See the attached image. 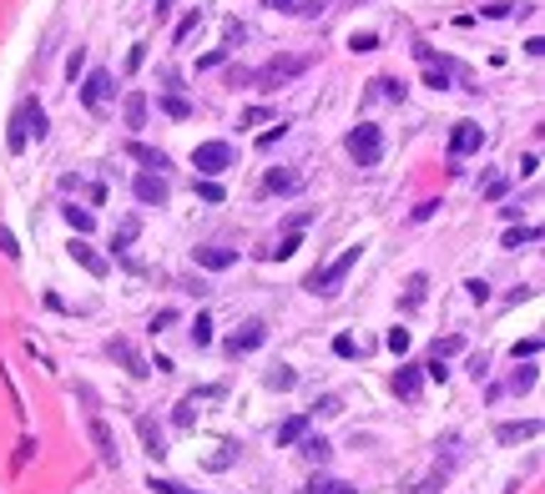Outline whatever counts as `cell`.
Returning <instances> with one entry per match:
<instances>
[{
  "instance_id": "e575fe53",
  "label": "cell",
  "mask_w": 545,
  "mask_h": 494,
  "mask_svg": "<svg viewBox=\"0 0 545 494\" xmlns=\"http://www.w3.org/2000/svg\"><path fill=\"white\" fill-rule=\"evenodd\" d=\"M308 414H313V419H334V414H344V399H339V394H323Z\"/></svg>"
},
{
  "instance_id": "8fae6325",
  "label": "cell",
  "mask_w": 545,
  "mask_h": 494,
  "mask_svg": "<svg viewBox=\"0 0 545 494\" xmlns=\"http://www.w3.org/2000/svg\"><path fill=\"white\" fill-rule=\"evenodd\" d=\"M480 146H485V127L480 122H455V131H450V161H465Z\"/></svg>"
},
{
  "instance_id": "7a4b0ae2",
  "label": "cell",
  "mask_w": 545,
  "mask_h": 494,
  "mask_svg": "<svg viewBox=\"0 0 545 494\" xmlns=\"http://www.w3.org/2000/svg\"><path fill=\"white\" fill-rule=\"evenodd\" d=\"M46 131H51V122H46V106H41L36 96H26V101L16 106V117H11V131H6V146H11V151L21 156V151L31 146V136L41 141Z\"/></svg>"
},
{
  "instance_id": "db71d44e",
  "label": "cell",
  "mask_w": 545,
  "mask_h": 494,
  "mask_svg": "<svg viewBox=\"0 0 545 494\" xmlns=\"http://www.w3.org/2000/svg\"><path fill=\"white\" fill-rule=\"evenodd\" d=\"M142 61H147V45H142V41H137V45H132V50H127V71H142Z\"/></svg>"
},
{
  "instance_id": "74e56055",
  "label": "cell",
  "mask_w": 545,
  "mask_h": 494,
  "mask_svg": "<svg viewBox=\"0 0 545 494\" xmlns=\"http://www.w3.org/2000/svg\"><path fill=\"white\" fill-rule=\"evenodd\" d=\"M172 323H177V308H157L147 328H152V333H167V328H172Z\"/></svg>"
},
{
  "instance_id": "c3c4849f",
  "label": "cell",
  "mask_w": 545,
  "mask_h": 494,
  "mask_svg": "<svg viewBox=\"0 0 545 494\" xmlns=\"http://www.w3.org/2000/svg\"><path fill=\"white\" fill-rule=\"evenodd\" d=\"M197 197H202V202H223V187H217L212 177H202V182H197Z\"/></svg>"
},
{
  "instance_id": "277c9868",
  "label": "cell",
  "mask_w": 545,
  "mask_h": 494,
  "mask_svg": "<svg viewBox=\"0 0 545 494\" xmlns=\"http://www.w3.org/2000/svg\"><path fill=\"white\" fill-rule=\"evenodd\" d=\"M349 156H354V167H379V156H384V127H374V122H359L349 136H344Z\"/></svg>"
},
{
  "instance_id": "5bb4252c",
  "label": "cell",
  "mask_w": 545,
  "mask_h": 494,
  "mask_svg": "<svg viewBox=\"0 0 545 494\" xmlns=\"http://www.w3.org/2000/svg\"><path fill=\"white\" fill-rule=\"evenodd\" d=\"M394 394H399L404 404H419V399H424V368H419V363H399V373H394Z\"/></svg>"
},
{
  "instance_id": "836d02e7",
  "label": "cell",
  "mask_w": 545,
  "mask_h": 494,
  "mask_svg": "<svg viewBox=\"0 0 545 494\" xmlns=\"http://www.w3.org/2000/svg\"><path fill=\"white\" fill-rule=\"evenodd\" d=\"M238 459V444H233V439H223V444H217V454H207V469H228Z\"/></svg>"
},
{
  "instance_id": "6da1fadb",
  "label": "cell",
  "mask_w": 545,
  "mask_h": 494,
  "mask_svg": "<svg viewBox=\"0 0 545 494\" xmlns=\"http://www.w3.org/2000/svg\"><path fill=\"white\" fill-rule=\"evenodd\" d=\"M308 66H313V56H308V50H283V56L263 61L258 71H248V86H258V91H278V86L298 81Z\"/></svg>"
},
{
  "instance_id": "4316f807",
  "label": "cell",
  "mask_w": 545,
  "mask_h": 494,
  "mask_svg": "<svg viewBox=\"0 0 545 494\" xmlns=\"http://www.w3.org/2000/svg\"><path fill=\"white\" fill-rule=\"evenodd\" d=\"M61 217H66V222H71V232H76V237H86V232L96 227V217H91L86 207H76V202H71V207H61Z\"/></svg>"
},
{
  "instance_id": "d6986e66",
  "label": "cell",
  "mask_w": 545,
  "mask_h": 494,
  "mask_svg": "<svg viewBox=\"0 0 545 494\" xmlns=\"http://www.w3.org/2000/svg\"><path fill=\"white\" fill-rule=\"evenodd\" d=\"M147 112H152L147 91H127V101H122V122H127L132 131H142V127H147Z\"/></svg>"
},
{
  "instance_id": "7c38bea8",
  "label": "cell",
  "mask_w": 545,
  "mask_h": 494,
  "mask_svg": "<svg viewBox=\"0 0 545 494\" xmlns=\"http://www.w3.org/2000/svg\"><path fill=\"white\" fill-rule=\"evenodd\" d=\"M106 358H117L132 378H147V373H152V363L137 353V343H132V338H106Z\"/></svg>"
},
{
  "instance_id": "30bf717a",
  "label": "cell",
  "mask_w": 545,
  "mask_h": 494,
  "mask_svg": "<svg viewBox=\"0 0 545 494\" xmlns=\"http://www.w3.org/2000/svg\"><path fill=\"white\" fill-rule=\"evenodd\" d=\"M137 439H142V449H147V459H167L172 449H167V429H162L152 414H137Z\"/></svg>"
},
{
  "instance_id": "9a60e30c",
  "label": "cell",
  "mask_w": 545,
  "mask_h": 494,
  "mask_svg": "<svg viewBox=\"0 0 545 494\" xmlns=\"http://www.w3.org/2000/svg\"><path fill=\"white\" fill-rule=\"evenodd\" d=\"M66 252H71V262H81V267L91 272V278H106V272H112V262H106V257H101L86 237H71V247H66Z\"/></svg>"
},
{
  "instance_id": "d590c367",
  "label": "cell",
  "mask_w": 545,
  "mask_h": 494,
  "mask_svg": "<svg viewBox=\"0 0 545 494\" xmlns=\"http://www.w3.org/2000/svg\"><path fill=\"white\" fill-rule=\"evenodd\" d=\"M374 86H379V96H384V101H404V91H409L399 76H379Z\"/></svg>"
},
{
  "instance_id": "1f68e13d",
  "label": "cell",
  "mask_w": 545,
  "mask_h": 494,
  "mask_svg": "<svg viewBox=\"0 0 545 494\" xmlns=\"http://www.w3.org/2000/svg\"><path fill=\"white\" fill-rule=\"evenodd\" d=\"M197 26H202V11H197V6H192V11H187V16H182V21H177V31H172V45H187V41H192V31H197Z\"/></svg>"
},
{
  "instance_id": "91938a15",
  "label": "cell",
  "mask_w": 545,
  "mask_h": 494,
  "mask_svg": "<svg viewBox=\"0 0 545 494\" xmlns=\"http://www.w3.org/2000/svg\"><path fill=\"white\" fill-rule=\"evenodd\" d=\"M434 207H440V202H419V207H414V222H429V217H434Z\"/></svg>"
},
{
  "instance_id": "60d3db41",
  "label": "cell",
  "mask_w": 545,
  "mask_h": 494,
  "mask_svg": "<svg viewBox=\"0 0 545 494\" xmlns=\"http://www.w3.org/2000/svg\"><path fill=\"white\" fill-rule=\"evenodd\" d=\"M460 348H465V338H460V333H450V338L434 343V353H429V358H450V353H460Z\"/></svg>"
},
{
  "instance_id": "6f0895ef",
  "label": "cell",
  "mask_w": 545,
  "mask_h": 494,
  "mask_svg": "<svg viewBox=\"0 0 545 494\" xmlns=\"http://www.w3.org/2000/svg\"><path fill=\"white\" fill-rule=\"evenodd\" d=\"M172 6H177V0H152V16H157V21H167V16H172Z\"/></svg>"
},
{
  "instance_id": "8d00e7d4",
  "label": "cell",
  "mask_w": 545,
  "mask_h": 494,
  "mask_svg": "<svg viewBox=\"0 0 545 494\" xmlns=\"http://www.w3.org/2000/svg\"><path fill=\"white\" fill-rule=\"evenodd\" d=\"M147 489H157V494H197V489H187V484H177V479H162V474H152Z\"/></svg>"
},
{
  "instance_id": "f6af8a7d",
  "label": "cell",
  "mask_w": 545,
  "mask_h": 494,
  "mask_svg": "<svg viewBox=\"0 0 545 494\" xmlns=\"http://www.w3.org/2000/svg\"><path fill=\"white\" fill-rule=\"evenodd\" d=\"M36 449H41V444H36V439H31V434H26V439H21V444H16V469H26Z\"/></svg>"
},
{
  "instance_id": "ab89813d",
  "label": "cell",
  "mask_w": 545,
  "mask_h": 494,
  "mask_svg": "<svg viewBox=\"0 0 545 494\" xmlns=\"http://www.w3.org/2000/svg\"><path fill=\"white\" fill-rule=\"evenodd\" d=\"M334 0H293V16H323Z\"/></svg>"
},
{
  "instance_id": "11a10c76",
  "label": "cell",
  "mask_w": 545,
  "mask_h": 494,
  "mask_svg": "<svg viewBox=\"0 0 545 494\" xmlns=\"http://www.w3.org/2000/svg\"><path fill=\"white\" fill-rule=\"evenodd\" d=\"M389 348L394 353H409V333H404V328H389Z\"/></svg>"
},
{
  "instance_id": "7bdbcfd3",
  "label": "cell",
  "mask_w": 545,
  "mask_h": 494,
  "mask_svg": "<svg viewBox=\"0 0 545 494\" xmlns=\"http://www.w3.org/2000/svg\"><path fill=\"white\" fill-rule=\"evenodd\" d=\"M349 50H379V36L374 31H354L349 36Z\"/></svg>"
},
{
  "instance_id": "680465c9",
  "label": "cell",
  "mask_w": 545,
  "mask_h": 494,
  "mask_svg": "<svg viewBox=\"0 0 545 494\" xmlns=\"http://www.w3.org/2000/svg\"><path fill=\"white\" fill-rule=\"evenodd\" d=\"M470 373H475V378H485V373H490V358H485V353H475V358H470Z\"/></svg>"
},
{
  "instance_id": "94428289",
  "label": "cell",
  "mask_w": 545,
  "mask_h": 494,
  "mask_svg": "<svg viewBox=\"0 0 545 494\" xmlns=\"http://www.w3.org/2000/svg\"><path fill=\"white\" fill-rule=\"evenodd\" d=\"M268 6H272V11H288V16H293V0H268Z\"/></svg>"
},
{
  "instance_id": "bcb514c9",
  "label": "cell",
  "mask_w": 545,
  "mask_h": 494,
  "mask_svg": "<svg viewBox=\"0 0 545 494\" xmlns=\"http://www.w3.org/2000/svg\"><path fill=\"white\" fill-rule=\"evenodd\" d=\"M465 293H470V303H490V283H485V278H470Z\"/></svg>"
},
{
  "instance_id": "44dd1931",
  "label": "cell",
  "mask_w": 545,
  "mask_h": 494,
  "mask_svg": "<svg viewBox=\"0 0 545 494\" xmlns=\"http://www.w3.org/2000/svg\"><path fill=\"white\" fill-rule=\"evenodd\" d=\"M127 156H132V161H142V172H167V167H172L167 151H157V146H147V141H132V146H127Z\"/></svg>"
},
{
  "instance_id": "f5cc1de1",
  "label": "cell",
  "mask_w": 545,
  "mask_h": 494,
  "mask_svg": "<svg viewBox=\"0 0 545 494\" xmlns=\"http://www.w3.org/2000/svg\"><path fill=\"white\" fill-rule=\"evenodd\" d=\"M334 353H339V358H354V353H359V343H354L349 333H339V338H334Z\"/></svg>"
},
{
  "instance_id": "f1b7e54d",
  "label": "cell",
  "mask_w": 545,
  "mask_h": 494,
  "mask_svg": "<svg viewBox=\"0 0 545 494\" xmlns=\"http://www.w3.org/2000/svg\"><path fill=\"white\" fill-rule=\"evenodd\" d=\"M303 494H359V489H354L349 479H323V474H318V479H308Z\"/></svg>"
},
{
  "instance_id": "681fc988",
  "label": "cell",
  "mask_w": 545,
  "mask_h": 494,
  "mask_svg": "<svg viewBox=\"0 0 545 494\" xmlns=\"http://www.w3.org/2000/svg\"><path fill=\"white\" fill-rule=\"evenodd\" d=\"M535 353H540V338H525V343H515V348H510V358H515V363H520V358H535Z\"/></svg>"
},
{
  "instance_id": "484cf974",
  "label": "cell",
  "mask_w": 545,
  "mask_h": 494,
  "mask_svg": "<svg viewBox=\"0 0 545 494\" xmlns=\"http://www.w3.org/2000/svg\"><path fill=\"white\" fill-rule=\"evenodd\" d=\"M424 293H429V272H414V278L404 283V298H399V308H404V313H414V308L424 303Z\"/></svg>"
},
{
  "instance_id": "f907efd6",
  "label": "cell",
  "mask_w": 545,
  "mask_h": 494,
  "mask_svg": "<svg viewBox=\"0 0 545 494\" xmlns=\"http://www.w3.org/2000/svg\"><path fill=\"white\" fill-rule=\"evenodd\" d=\"M419 368H424V378H440V383L450 378V368H445V358H429V363H419Z\"/></svg>"
},
{
  "instance_id": "9f6ffc18",
  "label": "cell",
  "mask_w": 545,
  "mask_h": 494,
  "mask_svg": "<svg viewBox=\"0 0 545 494\" xmlns=\"http://www.w3.org/2000/svg\"><path fill=\"white\" fill-rule=\"evenodd\" d=\"M520 172H525V177H535V172H540V156H535V151H525V156H520Z\"/></svg>"
},
{
  "instance_id": "d4e9b609",
  "label": "cell",
  "mask_w": 545,
  "mask_h": 494,
  "mask_svg": "<svg viewBox=\"0 0 545 494\" xmlns=\"http://www.w3.org/2000/svg\"><path fill=\"white\" fill-rule=\"evenodd\" d=\"M298 444H303L298 454H303L308 464H323V459H329V454H334V444H329V439H323V434H303V439H298Z\"/></svg>"
},
{
  "instance_id": "b9f144b4",
  "label": "cell",
  "mask_w": 545,
  "mask_h": 494,
  "mask_svg": "<svg viewBox=\"0 0 545 494\" xmlns=\"http://www.w3.org/2000/svg\"><path fill=\"white\" fill-rule=\"evenodd\" d=\"M228 56H233V50H228V45H217V50H207V56H197V71H212V66H223Z\"/></svg>"
},
{
  "instance_id": "d6a6232c",
  "label": "cell",
  "mask_w": 545,
  "mask_h": 494,
  "mask_svg": "<svg viewBox=\"0 0 545 494\" xmlns=\"http://www.w3.org/2000/svg\"><path fill=\"white\" fill-rule=\"evenodd\" d=\"M172 424H177V429H192V424H197V394H187V399L172 409Z\"/></svg>"
},
{
  "instance_id": "816d5d0a",
  "label": "cell",
  "mask_w": 545,
  "mask_h": 494,
  "mask_svg": "<svg viewBox=\"0 0 545 494\" xmlns=\"http://www.w3.org/2000/svg\"><path fill=\"white\" fill-rule=\"evenodd\" d=\"M81 66H86V45H76V50H71V61H66V76L76 81V76H81Z\"/></svg>"
},
{
  "instance_id": "ac0fdd59",
  "label": "cell",
  "mask_w": 545,
  "mask_h": 494,
  "mask_svg": "<svg viewBox=\"0 0 545 494\" xmlns=\"http://www.w3.org/2000/svg\"><path fill=\"white\" fill-rule=\"evenodd\" d=\"M540 434V419H510V424H495V439L500 444H525V439Z\"/></svg>"
},
{
  "instance_id": "ffe728a7",
  "label": "cell",
  "mask_w": 545,
  "mask_h": 494,
  "mask_svg": "<svg viewBox=\"0 0 545 494\" xmlns=\"http://www.w3.org/2000/svg\"><path fill=\"white\" fill-rule=\"evenodd\" d=\"M303 187V172H293V167H272L268 177H263V192H278V197H288V192H298Z\"/></svg>"
},
{
  "instance_id": "9c48e42d",
  "label": "cell",
  "mask_w": 545,
  "mask_h": 494,
  "mask_svg": "<svg viewBox=\"0 0 545 494\" xmlns=\"http://www.w3.org/2000/svg\"><path fill=\"white\" fill-rule=\"evenodd\" d=\"M86 434H91V444H96V459L117 469V464H122V449H117V434H112V424L101 419V409H91V414H86Z\"/></svg>"
},
{
  "instance_id": "f35d334b",
  "label": "cell",
  "mask_w": 545,
  "mask_h": 494,
  "mask_svg": "<svg viewBox=\"0 0 545 494\" xmlns=\"http://www.w3.org/2000/svg\"><path fill=\"white\" fill-rule=\"evenodd\" d=\"M0 252H6L11 262H21V242H16V232H11L6 222H0Z\"/></svg>"
},
{
  "instance_id": "cb8c5ba5",
  "label": "cell",
  "mask_w": 545,
  "mask_h": 494,
  "mask_svg": "<svg viewBox=\"0 0 545 494\" xmlns=\"http://www.w3.org/2000/svg\"><path fill=\"white\" fill-rule=\"evenodd\" d=\"M157 106H162V112H167L172 122H187V117H192V101H187L182 91H162V96H157Z\"/></svg>"
},
{
  "instance_id": "4dcf8cb0",
  "label": "cell",
  "mask_w": 545,
  "mask_h": 494,
  "mask_svg": "<svg viewBox=\"0 0 545 494\" xmlns=\"http://www.w3.org/2000/svg\"><path fill=\"white\" fill-rule=\"evenodd\" d=\"M212 328H217V323H212L207 313H197V318H192V328H187V338H192V348H207V343H212Z\"/></svg>"
},
{
  "instance_id": "83f0119b",
  "label": "cell",
  "mask_w": 545,
  "mask_h": 494,
  "mask_svg": "<svg viewBox=\"0 0 545 494\" xmlns=\"http://www.w3.org/2000/svg\"><path fill=\"white\" fill-rule=\"evenodd\" d=\"M535 378H540V368L525 358V368H515V373H510V383H505V389H510V394H530V389H535Z\"/></svg>"
},
{
  "instance_id": "8992f818",
  "label": "cell",
  "mask_w": 545,
  "mask_h": 494,
  "mask_svg": "<svg viewBox=\"0 0 545 494\" xmlns=\"http://www.w3.org/2000/svg\"><path fill=\"white\" fill-rule=\"evenodd\" d=\"M268 343V318H248L243 328H233V333L223 338V353L228 358H248V353H258Z\"/></svg>"
},
{
  "instance_id": "7dc6e473",
  "label": "cell",
  "mask_w": 545,
  "mask_h": 494,
  "mask_svg": "<svg viewBox=\"0 0 545 494\" xmlns=\"http://www.w3.org/2000/svg\"><path fill=\"white\" fill-rule=\"evenodd\" d=\"M283 136H288V122H278V127H272V131H263V136H258V146L268 151V146H278Z\"/></svg>"
},
{
  "instance_id": "ee69618b",
  "label": "cell",
  "mask_w": 545,
  "mask_h": 494,
  "mask_svg": "<svg viewBox=\"0 0 545 494\" xmlns=\"http://www.w3.org/2000/svg\"><path fill=\"white\" fill-rule=\"evenodd\" d=\"M505 192H510V177H490L485 182V202H500Z\"/></svg>"
},
{
  "instance_id": "ba28073f",
  "label": "cell",
  "mask_w": 545,
  "mask_h": 494,
  "mask_svg": "<svg viewBox=\"0 0 545 494\" xmlns=\"http://www.w3.org/2000/svg\"><path fill=\"white\" fill-rule=\"evenodd\" d=\"M132 197L142 202V207H167L172 202V182H167V172H137L132 177Z\"/></svg>"
},
{
  "instance_id": "2e32d148",
  "label": "cell",
  "mask_w": 545,
  "mask_h": 494,
  "mask_svg": "<svg viewBox=\"0 0 545 494\" xmlns=\"http://www.w3.org/2000/svg\"><path fill=\"white\" fill-rule=\"evenodd\" d=\"M137 237H142V212H127L117 222V232H112V257H127Z\"/></svg>"
},
{
  "instance_id": "7402d4cb",
  "label": "cell",
  "mask_w": 545,
  "mask_h": 494,
  "mask_svg": "<svg viewBox=\"0 0 545 494\" xmlns=\"http://www.w3.org/2000/svg\"><path fill=\"white\" fill-rule=\"evenodd\" d=\"M308 424H313V414H293V419H283V424H278V434H272V439H278V449L298 444V439L308 434Z\"/></svg>"
},
{
  "instance_id": "52a82bcc",
  "label": "cell",
  "mask_w": 545,
  "mask_h": 494,
  "mask_svg": "<svg viewBox=\"0 0 545 494\" xmlns=\"http://www.w3.org/2000/svg\"><path fill=\"white\" fill-rule=\"evenodd\" d=\"M117 96V81H112V71L106 66H96V71H86V81H81V106L91 117H101L106 112V101Z\"/></svg>"
},
{
  "instance_id": "e0dca14e",
  "label": "cell",
  "mask_w": 545,
  "mask_h": 494,
  "mask_svg": "<svg viewBox=\"0 0 545 494\" xmlns=\"http://www.w3.org/2000/svg\"><path fill=\"white\" fill-rule=\"evenodd\" d=\"M298 247H303V232H283V237L263 242V247H258V257H263V262H283V257H293Z\"/></svg>"
},
{
  "instance_id": "603a6c76",
  "label": "cell",
  "mask_w": 545,
  "mask_h": 494,
  "mask_svg": "<svg viewBox=\"0 0 545 494\" xmlns=\"http://www.w3.org/2000/svg\"><path fill=\"white\" fill-rule=\"evenodd\" d=\"M263 383H268L272 394H293V389H298V373H293L288 363H278V368H268V373H263Z\"/></svg>"
},
{
  "instance_id": "f546056e",
  "label": "cell",
  "mask_w": 545,
  "mask_h": 494,
  "mask_svg": "<svg viewBox=\"0 0 545 494\" xmlns=\"http://www.w3.org/2000/svg\"><path fill=\"white\" fill-rule=\"evenodd\" d=\"M530 242H540V227H530V222H525V227H510L500 247H510V252H520V247H530Z\"/></svg>"
},
{
  "instance_id": "3957f363",
  "label": "cell",
  "mask_w": 545,
  "mask_h": 494,
  "mask_svg": "<svg viewBox=\"0 0 545 494\" xmlns=\"http://www.w3.org/2000/svg\"><path fill=\"white\" fill-rule=\"evenodd\" d=\"M359 257H364V247H344V252H339L334 262H323V267H313L303 288H308L313 298H334V293L344 288V278H349V272L359 267Z\"/></svg>"
},
{
  "instance_id": "5b68a950",
  "label": "cell",
  "mask_w": 545,
  "mask_h": 494,
  "mask_svg": "<svg viewBox=\"0 0 545 494\" xmlns=\"http://www.w3.org/2000/svg\"><path fill=\"white\" fill-rule=\"evenodd\" d=\"M192 167H197V177H223V172L238 167V146L233 141H197L192 146Z\"/></svg>"
},
{
  "instance_id": "4fadbf2b",
  "label": "cell",
  "mask_w": 545,
  "mask_h": 494,
  "mask_svg": "<svg viewBox=\"0 0 545 494\" xmlns=\"http://www.w3.org/2000/svg\"><path fill=\"white\" fill-rule=\"evenodd\" d=\"M192 262H197L202 272H228V267H238V247H217V242H202V247H192Z\"/></svg>"
}]
</instances>
